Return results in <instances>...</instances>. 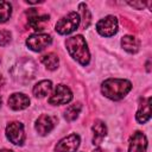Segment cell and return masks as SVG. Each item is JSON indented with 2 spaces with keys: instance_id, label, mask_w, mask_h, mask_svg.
Here are the masks:
<instances>
[{
  "instance_id": "1",
  "label": "cell",
  "mask_w": 152,
  "mask_h": 152,
  "mask_svg": "<svg viewBox=\"0 0 152 152\" xmlns=\"http://www.w3.org/2000/svg\"><path fill=\"white\" fill-rule=\"evenodd\" d=\"M132 89V83L127 80L109 78L106 80L101 86L102 94L110 100H121Z\"/></svg>"
},
{
  "instance_id": "2",
  "label": "cell",
  "mask_w": 152,
  "mask_h": 152,
  "mask_svg": "<svg viewBox=\"0 0 152 152\" xmlns=\"http://www.w3.org/2000/svg\"><path fill=\"white\" fill-rule=\"evenodd\" d=\"M65 45H66V49L70 56L74 59H76L80 64L87 65L89 63L90 55H89V50L87 46V42L83 38V36L77 34V36L68 38L65 42Z\"/></svg>"
},
{
  "instance_id": "3",
  "label": "cell",
  "mask_w": 152,
  "mask_h": 152,
  "mask_svg": "<svg viewBox=\"0 0 152 152\" xmlns=\"http://www.w3.org/2000/svg\"><path fill=\"white\" fill-rule=\"evenodd\" d=\"M11 74L13 76V78H15L19 82H27L31 78L34 77L36 74V64L33 61L24 58L21 61H19L12 69H11Z\"/></svg>"
},
{
  "instance_id": "4",
  "label": "cell",
  "mask_w": 152,
  "mask_h": 152,
  "mask_svg": "<svg viewBox=\"0 0 152 152\" xmlns=\"http://www.w3.org/2000/svg\"><path fill=\"white\" fill-rule=\"evenodd\" d=\"M80 21H81V18H80L78 13L70 12L69 14H66L63 18H61L56 23V28L55 30L59 34H69V33L74 32L78 27Z\"/></svg>"
},
{
  "instance_id": "5",
  "label": "cell",
  "mask_w": 152,
  "mask_h": 152,
  "mask_svg": "<svg viewBox=\"0 0 152 152\" xmlns=\"http://www.w3.org/2000/svg\"><path fill=\"white\" fill-rule=\"evenodd\" d=\"M51 42H52V39H51L50 34H48V33H34V34H31L26 39V45L32 51L39 52V51L44 50L45 48H48L51 44Z\"/></svg>"
},
{
  "instance_id": "6",
  "label": "cell",
  "mask_w": 152,
  "mask_h": 152,
  "mask_svg": "<svg viewBox=\"0 0 152 152\" xmlns=\"http://www.w3.org/2000/svg\"><path fill=\"white\" fill-rule=\"evenodd\" d=\"M6 135L8 140L14 145H23L25 140L24 126L18 121H13L7 125L6 127Z\"/></svg>"
},
{
  "instance_id": "7",
  "label": "cell",
  "mask_w": 152,
  "mask_h": 152,
  "mask_svg": "<svg viewBox=\"0 0 152 152\" xmlns=\"http://www.w3.org/2000/svg\"><path fill=\"white\" fill-rule=\"evenodd\" d=\"M71 100H72L71 90L64 84H58L55 88L53 94L49 97V103L50 104H66Z\"/></svg>"
},
{
  "instance_id": "8",
  "label": "cell",
  "mask_w": 152,
  "mask_h": 152,
  "mask_svg": "<svg viewBox=\"0 0 152 152\" xmlns=\"http://www.w3.org/2000/svg\"><path fill=\"white\" fill-rule=\"evenodd\" d=\"M96 30L101 36L110 37L118 32V19L114 15H107L96 24Z\"/></svg>"
},
{
  "instance_id": "9",
  "label": "cell",
  "mask_w": 152,
  "mask_h": 152,
  "mask_svg": "<svg viewBox=\"0 0 152 152\" xmlns=\"http://www.w3.org/2000/svg\"><path fill=\"white\" fill-rule=\"evenodd\" d=\"M80 146V137L77 134H70L62 140L55 147L56 152H75Z\"/></svg>"
},
{
  "instance_id": "10",
  "label": "cell",
  "mask_w": 152,
  "mask_h": 152,
  "mask_svg": "<svg viewBox=\"0 0 152 152\" xmlns=\"http://www.w3.org/2000/svg\"><path fill=\"white\" fill-rule=\"evenodd\" d=\"M147 147V139L145 134L140 131H137L133 133L129 140V147L128 152H145Z\"/></svg>"
},
{
  "instance_id": "11",
  "label": "cell",
  "mask_w": 152,
  "mask_h": 152,
  "mask_svg": "<svg viewBox=\"0 0 152 152\" xmlns=\"http://www.w3.org/2000/svg\"><path fill=\"white\" fill-rule=\"evenodd\" d=\"M55 121H56L55 118H52L48 114H43L36 121V131L40 135H46L48 133H50L53 129Z\"/></svg>"
},
{
  "instance_id": "12",
  "label": "cell",
  "mask_w": 152,
  "mask_h": 152,
  "mask_svg": "<svg viewBox=\"0 0 152 152\" xmlns=\"http://www.w3.org/2000/svg\"><path fill=\"white\" fill-rule=\"evenodd\" d=\"M27 14H28V25L36 31H42L50 18L48 14H38L37 11H34V8L28 11Z\"/></svg>"
},
{
  "instance_id": "13",
  "label": "cell",
  "mask_w": 152,
  "mask_h": 152,
  "mask_svg": "<svg viewBox=\"0 0 152 152\" xmlns=\"http://www.w3.org/2000/svg\"><path fill=\"white\" fill-rule=\"evenodd\" d=\"M30 104V99L23 93H14L8 99V106L14 110H21L27 108Z\"/></svg>"
},
{
  "instance_id": "14",
  "label": "cell",
  "mask_w": 152,
  "mask_h": 152,
  "mask_svg": "<svg viewBox=\"0 0 152 152\" xmlns=\"http://www.w3.org/2000/svg\"><path fill=\"white\" fill-rule=\"evenodd\" d=\"M93 133H94L93 144L100 145L104 139V137L107 135V126L104 125V122H102L101 120H96L93 125Z\"/></svg>"
},
{
  "instance_id": "15",
  "label": "cell",
  "mask_w": 152,
  "mask_h": 152,
  "mask_svg": "<svg viewBox=\"0 0 152 152\" xmlns=\"http://www.w3.org/2000/svg\"><path fill=\"white\" fill-rule=\"evenodd\" d=\"M137 121L139 124H145L151 118V97H147L140 104V108L137 112Z\"/></svg>"
},
{
  "instance_id": "16",
  "label": "cell",
  "mask_w": 152,
  "mask_h": 152,
  "mask_svg": "<svg viewBox=\"0 0 152 152\" xmlns=\"http://www.w3.org/2000/svg\"><path fill=\"white\" fill-rule=\"evenodd\" d=\"M121 45H122V48H124L127 52H129V53H135V52L139 51L140 42H139L138 38H135V37L128 34V36L122 37V39H121Z\"/></svg>"
},
{
  "instance_id": "17",
  "label": "cell",
  "mask_w": 152,
  "mask_h": 152,
  "mask_svg": "<svg viewBox=\"0 0 152 152\" xmlns=\"http://www.w3.org/2000/svg\"><path fill=\"white\" fill-rule=\"evenodd\" d=\"M52 89V83L51 81H48V80H44V81H40L38 82L34 87H33V95L36 97H44L46 95L50 94Z\"/></svg>"
},
{
  "instance_id": "18",
  "label": "cell",
  "mask_w": 152,
  "mask_h": 152,
  "mask_svg": "<svg viewBox=\"0 0 152 152\" xmlns=\"http://www.w3.org/2000/svg\"><path fill=\"white\" fill-rule=\"evenodd\" d=\"M42 62H43V64H44L49 70H55V69H57L58 63H59L57 55L53 53V52H50V53L44 55V56L42 57Z\"/></svg>"
},
{
  "instance_id": "19",
  "label": "cell",
  "mask_w": 152,
  "mask_h": 152,
  "mask_svg": "<svg viewBox=\"0 0 152 152\" xmlns=\"http://www.w3.org/2000/svg\"><path fill=\"white\" fill-rule=\"evenodd\" d=\"M81 109H82L81 103L71 104V106H69V107L66 108V110L64 112V118H65L68 121H72V120H75V119L78 116Z\"/></svg>"
},
{
  "instance_id": "20",
  "label": "cell",
  "mask_w": 152,
  "mask_h": 152,
  "mask_svg": "<svg viewBox=\"0 0 152 152\" xmlns=\"http://www.w3.org/2000/svg\"><path fill=\"white\" fill-rule=\"evenodd\" d=\"M12 14V6L7 1H0V23H5Z\"/></svg>"
},
{
  "instance_id": "21",
  "label": "cell",
  "mask_w": 152,
  "mask_h": 152,
  "mask_svg": "<svg viewBox=\"0 0 152 152\" xmlns=\"http://www.w3.org/2000/svg\"><path fill=\"white\" fill-rule=\"evenodd\" d=\"M78 8L81 10V13H82V19H83L82 27H83V28H86V27H88V26H89L90 20H91L90 12H89V10L87 8V6H86V4H84V2H81V4H80V6H78Z\"/></svg>"
},
{
  "instance_id": "22",
  "label": "cell",
  "mask_w": 152,
  "mask_h": 152,
  "mask_svg": "<svg viewBox=\"0 0 152 152\" xmlns=\"http://www.w3.org/2000/svg\"><path fill=\"white\" fill-rule=\"evenodd\" d=\"M11 32L7 30H1L0 31V45L5 46L11 42Z\"/></svg>"
},
{
  "instance_id": "23",
  "label": "cell",
  "mask_w": 152,
  "mask_h": 152,
  "mask_svg": "<svg viewBox=\"0 0 152 152\" xmlns=\"http://www.w3.org/2000/svg\"><path fill=\"white\" fill-rule=\"evenodd\" d=\"M131 6H133V7H137L138 10H141V8H144L145 7V2H128Z\"/></svg>"
},
{
  "instance_id": "24",
  "label": "cell",
  "mask_w": 152,
  "mask_h": 152,
  "mask_svg": "<svg viewBox=\"0 0 152 152\" xmlns=\"http://www.w3.org/2000/svg\"><path fill=\"white\" fill-rule=\"evenodd\" d=\"M4 83H5V80H4V77L0 75V88L4 86Z\"/></svg>"
},
{
  "instance_id": "25",
  "label": "cell",
  "mask_w": 152,
  "mask_h": 152,
  "mask_svg": "<svg viewBox=\"0 0 152 152\" xmlns=\"http://www.w3.org/2000/svg\"><path fill=\"white\" fill-rule=\"evenodd\" d=\"M93 152H106L104 150H102V148H100V147H97V148H95Z\"/></svg>"
},
{
  "instance_id": "26",
  "label": "cell",
  "mask_w": 152,
  "mask_h": 152,
  "mask_svg": "<svg viewBox=\"0 0 152 152\" xmlns=\"http://www.w3.org/2000/svg\"><path fill=\"white\" fill-rule=\"evenodd\" d=\"M0 152H13V151H11V150H7V148H2V150H0Z\"/></svg>"
},
{
  "instance_id": "27",
  "label": "cell",
  "mask_w": 152,
  "mask_h": 152,
  "mask_svg": "<svg viewBox=\"0 0 152 152\" xmlns=\"http://www.w3.org/2000/svg\"><path fill=\"white\" fill-rule=\"evenodd\" d=\"M1 102H2V101H1V96H0V106H1Z\"/></svg>"
}]
</instances>
